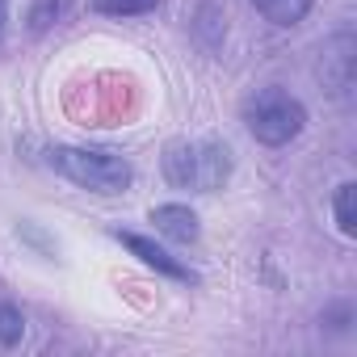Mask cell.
<instances>
[{"mask_svg": "<svg viewBox=\"0 0 357 357\" xmlns=\"http://www.w3.org/2000/svg\"><path fill=\"white\" fill-rule=\"evenodd\" d=\"M319 324H328L332 332H349V324H353V307H349V303H332V307L319 315Z\"/></svg>", "mask_w": 357, "mask_h": 357, "instance_id": "cell-12", "label": "cell"}, {"mask_svg": "<svg viewBox=\"0 0 357 357\" xmlns=\"http://www.w3.org/2000/svg\"><path fill=\"white\" fill-rule=\"evenodd\" d=\"M143 269H151V273H160V278H168V282H185V286H194L198 282V273L185 265V261H176L164 244H155V240H147V236H139V231H109Z\"/></svg>", "mask_w": 357, "mask_h": 357, "instance_id": "cell-5", "label": "cell"}, {"mask_svg": "<svg viewBox=\"0 0 357 357\" xmlns=\"http://www.w3.org/2000/svg\"><path fill=\"white\" fill-rule=\"evenodd\" d=\"M89 9L101 17H147L160 9V0H89Z\"/></svg>", "mask_w": 357, "mask_h": 357, "instance_id": "cell-10", "label": "cell"}, {"mask_svg": "<svg viewBox=\"0 0 357 357\" xmlns=\"http://www.w3.org/2000/svg\"><path fill=\"white\" fill-rule=\"evenodd\" d=\"M5 30H9V0H0V38H5Z\"/></svg>", "mask_w": 357, "mask_h": 357, "instance_id": "cell-13", "label": "cell"}, {"mask_svg": "<svg viewBox=\"0 0 357 357\" xmlns=\"http://www.w3.org/2000/svg\"><path fill=\"white\" fill-rule=\"evenodd\" d=\"M47 168H55L63 181H72L76 190L114 198L126 194L135 185V164L118 151H101V147H76V143H55L47 147Z\"/></svg>", "mask_w": 357, "mask_h": 357, "instance_id": "cell-2", "label": "cell"}, {"mask_svg": "<svg viewBox=\"0 0 357 357\" xmlns=\"http://www.w3.org/2000/svg\"><path fill=\"white\" fill-rule=\"evenodd\" d=\"M240 118H244V130L261 147H286L307 130V105L294 93L278 89V84H265L257 93H248L244 105H240Z\"/></svg>", "mask_w": 357, "mask_h": 357, "instance_id": "cell-3", "label": "cell"}, {"mask_svg": "<svg viewBox=\"0 0 357 357\" xmlns=\"http://www.w3.org/2000/svg\"><path fill=\"white\" fill-rule=\"evenodd\" d=\"M68 5H72V0H30V9H26L30 34H47L51 26H59L63 13H68Z\"/></svg>", "mask_w": 357, "mask_h": 357, "instance_id": "cell-9", "label": "cell"}, {"mask_svg": "<svg viewBox=\"0 0 357 357\" xmlns=\"http://www.w3.org/2000/svg\"><path fill=\"white\" fill-rule=\"evenodd\" d=\"M353 68H357V38L353 30H336L324 51H319V80L332 97H349L353 93Z\"/></svg>", "mask_w": 357, "mask_h": 357, "instance_id": "cell-4", "label": "cell"}, {"mask_svg": "<svg viewBox=\"0 0 357 357\" xmlns=\"http://www.w3.org/2000/svg\"><path fill=\"white\" fill-rule=\"evenodd\" d=\"M151 223H155V231H160L164 240L181 244V248H190V244L202 240V219H198L185 202H164V206H155V211H151Z\"/></svg>", "mask_w": 357, "mask_h": 357, "instance_id": "cell-6", "label": "cell"}, {"mask_svg": "<svg viewBox=\"0 0 357 357\" xmlns=\"http://www.w3.org/2000/svg\"><path fill=\"white\" fill-rule=\"evenodd\" d=\"M231 147L219 139H172L160 155L164 181L190 194H219L231 181Z\"/></svg>", "mask_w": 357, "mask_h": 357, "instance_id": "cell-1", "label": "cell"}, {"mask_svg": "<svg viewBox=\"0 0 357 357\" xmlns=\"http://www.w3.org/2000/svg\"><path fill=\"white\" fill-rule=\"evenodd\" d=\"M332 219H336V231L344 240L357 236V185L353 181H340L336 194H332Z\"/></svg>", "mask_w": 357, "mask_h": 357, "instance_id": "cell-8", "label": "cell"}, {"mask_svg": "<svg viewBox=\"0 0 357 357\" xmlns=\"http://www.w3.org/2000/svg\"><path fill=\"white\" fill-rule=\"evenodd\" d=\"M248 5L278 30H294L298 22H307V13L315 9V0H248Z\"/></svg>", "mask_w": 357, "mask_h": 357, "instance_id": "cell-7", "label": "cell"}, {"mask_svg": "<svg viewBox=\"0 0 357 357\" xmlns=\"http://www.w3.org/2000/svg\"><path fill=\"white\" fill-rule=\"evenodd\" d=\"M26 336V315L17 303H0V344L5 349H17Z\"/></svg>", "mask_w": 357, "mask_h": 357, "instance_id": "cell-11", "label": "cell"}]
</instances>
